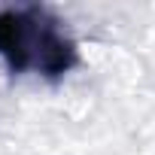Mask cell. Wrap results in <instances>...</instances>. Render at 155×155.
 <instances>
[{"label": "cell", "instance_id": "1", "mask_svg": "<svg viewBox=\"0 0 155 155\" xmlns=\"http://www.w3.org/2000/svg\"><path fill=\"white\" fill-rule=\"evenodd\" d=\"M0 61L12 76L58 82L79 67V46L52 9L40 3L6 6L0 9Z\"/></svg>", "mask_w": 155, "mask_h": 155}]
</instances>
